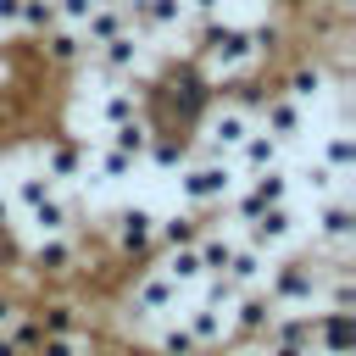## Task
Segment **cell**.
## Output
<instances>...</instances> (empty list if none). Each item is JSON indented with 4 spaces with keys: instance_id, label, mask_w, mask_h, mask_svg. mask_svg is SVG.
<instances>
[{
    "instance_id": "6da1fadb",
    "label": "cell",
    "mask_w": 356,
    "mask_h": 356,
    "mask_svg": "<svg viewBox=\"0 0 356 356\" xmlns=\"http://www.w3.org/2000/svg\"><path fill=\"white\" fill-rule=\"evenodd\" d=\"M261 61L250 28H234V22H217L206 17V39H200V72L211 83H228V78H245L250 67Z\"/></svg>"
},
{
    "instance_id": "7a4b0ae2",
    "label": "cell",
    "mask_w": 356,
    "mask_h": 356,
    "mask_svg": "<svg viewBox=\"0 0 356 356\" xmlns=\"http://www.w3.org/2000/svg\"><path fill=\"white\" fill-rule=\"evenodd\" d=\"M323 273H328V267H317V261H306V256H289V261H278V267L267 261L261 289H267L273 306H317Z\"/></svg>"
},
{
    "instance_id": "3957f363",
    "label": "cell",
    "mask_w": 356,
    "mask_h": 356,
    "mask_svg": "<svg viewBox=\"0 0 356 356\" xmlns=\"http://www.w3.org/2000/svg\"><path fill=\"white\" fill-rule=\"evenodd\" d=\"M350 245H356V206L345 195H323L312 217V250H323L328 261H350Z\"/></svg>"
},
{
    "instance_id": "277c9868",
    "label": "cell",
    "mask_w": 356,
    "mask_h": 356,
    "mask_svg": "<svg viewBox=\"0 0 356 356\" xmlns=\"http://www.w3.org/2000/svg\"><path fill=\"white\" fill-rule=\"evenodd\" d=\"M234 184H239V178H234V161H228V156H200V161L184 167L178 195H184V206H228Z\"/></svg>"
},
{
    "instance_id": "5b68a950",
    "label": "cell",
    "mask_w": 356,
    "mask_h": 356,
    "mask_svg": "<svg viewBox=\"0 0 356 356\" xmlns=\"http://www.w3.org/2000/svg\"><path fill=\"white\" fill-rule=\"evenodd\" d=\"M83 61H89L100 78H139V72L150 67V44H145V33L122 28V33L100 39L95 50H83Z\"/></svg>"
},
{
    "instance_id": "8992f818",
    "label": "cell",
    "mask_w": 356,
    "mask_h": 356,
    "mask_svg": "<svg viewBox=\"0 0 356 356\" xmlns=\"http://www.w3.org/2000/svg\"><path fill=\"white\" fill-rule=\"evenodd\" d=\"M178 300H184V289H178L161 267H145V273L128 284V300H122V306H128L139 323H161V317L178 312Z\"/></svg>"
},
{
    "instance_id": "52a82bcc",
    "label": "cell",
    "mask_w": 356,
    "mask_h": 356,
    "mask_svg": "<svg viewBox=\"0 0 356 356\" xmlns=\"http://www.w3.org/2000/svg\"><path fill=\"white\" fill-rule=\"evenodd\" d=\"M250 128H256L250 106H206V117H200V150L206 156H234V145Z\"/></svg>"
},
{
    "instance_id": "ba28073f",
    "label": "cell",
    "mask_w": 356,
    "mask_h": 356,
    "mask_svg": "<svg viewBox=\"0 0 356 356\" xmlns=\"http://www.w3.org/2000/svg\"><path fill=\"white\" fill-rule=\"evenodd\" d=\"M106 239H111L117 256H145V250L156 245V211H150V206H122V211H111V217H106Z\"/></svg>"
},
{
    "instance_id": "9c48e42d",
    "label": "cell",
    "mask_w": 356,
    "mask_h": 356,
    "mask_svg": "<svg viewBox=\"0 0 356 356\" xmlns=\"http://www.w3.org/2000/svg\"><path fill=\"white\" fill-rule=\"evenodd\" d=\"M273 300H267V289L261 284H250V289H239L234 300H228V339H261L267 334V323H273Z\"/></svg>"
},
{
    "instance_id": "30bf717a",
    "label": "cell",
    "mask_w": 356,
    "mask_h": 356,
    "mask_svg": "<svg viewBox=\"0 0 356 356\" xmlns=\"http://www.w3.org/2000/svg\"><path fill=\"white\" fill-rule=\"evenodd\" d=\"M28 267H33V278H72L78 273V239H72V228L67 234H39L33 250H28Z\"/></svg>"
},
{
    "instance_id": "8fae6325",
    "label": "cell",
    "mask_w": 356,
    "mask_h": 356,
    "mask_svg": "<svg viewBox=\"0 0 356 356\" xmlns=\"http://www.w3.org/2000/svg\"><path fill=\"white\" fill-rule=\"evenodd\" d=\"M295 228H300V222H295L289 200H278V206H261V211L245 222V239H250L256 250H267V256H273V250H284V245L295 239Z\"/></svg>"
},
{
    "instance_id": "7c38bea8",
    "label": "cell",
    "mask_w": 356,
    "mask_h": 356,
    "mask_svg": "<svg viewBox=\"0 0 356 356\" xmlns=\"http://www.w3.org/2000/svg\"><path fill=\"white\" fill-rule=\"evenodd\" d=\"M122 17H128V28L134 33H172V28H184L189 22V11H184V0H122Z\"/></svg>"
},
{
    "instance_id": "4fadbf2b",
    "label": "cell",
    "mask_w": 356,
    "mask_h": 356,
    "mask_svg": "<svg viewBox=\"0 0 356 356\" xmlns=\"http://www.w3.org/2000/svg\"><path fill=\"white\" fill-rule=\"evenodd\" d=\"M312 356H356V317H350V312H323V306H317Z\"/></svg>"
},
{
    "instance_id": "5bb4252c",
    "label": "cell",
    "mask_w": 356,
    "mask_h": 356,
    "mask_svg": "<svg viewBox=\"0 0 356 356\" xmlns=\"http://www.w3.org/2000/svg\"><path fill=\"white\" fill-rule=\"evenodd\" d=\"M261 128H267L278 145H295V139L306 134V106L278 89V95H267V106H261Z\"/></svg>"
},
{
    "instance_id": "9a60e30c",
    "label": "cell",
    "mask_w": 356,
    "mask_h": 356,
    "mask_svg": "<svg viewBox=\"0 0 356 356\" xmlns=\"http://www.w3.org/2000/svg\"><path fill=\"white\" fill-rule=\"evenodd\" d=\"M39 172H44L50 184H78V178L89 172V156H83V145H72V139H50V145L39 150Z\"/></svg>"
},
{
    "instance_id": "2e32d148",
    "label": "cell",
    "mask_w": 356,
    "mask_h": 356,
    "mask_svg": "<svg viewBox=\"0 0 356 356\" xmlns=\"http://www.w3.org/2000/svg\"><path fill=\"white\" fill-rule=\"evenodd\" d=\"M39 56H44V67H83V39H78V28H67V22H56V28H44L39 39Z\"/></svg>"
},
{
    "instance_id": "e0dca14e",
    "label": "cell",
    "mask_w": 356,
    "mask_h": 356,
    "mask_svg": "<svg viewBox=\"0 0 356 356\" xmlns=\"http://www.w3.org/2000/svg\"><path fill=\"white\" fill-rule=\"evenodd\" d=\"M228 161H234L239 172H261V167L284 161V145H278V139H273V134H267V128L256 122V128H250V134H245V139L234 145V156H228Z\"/></svg>"
},
{
    "instance_id": "ac0fdd59",
    "label": "cell",
    "mask_w": 356,
    "mask_h": 356,
    "mask_svg": "<svg viewBox=\"0 0 356 356\" xmlns=\"http://www.w3.org/2000/svg\"><path fill=\"white\" fill-rule=\"evenodd\" d=\"M184 328L195 334V345H200V350H217V345L228 339V312H222V306H211V300H195V306L184 312Z\"/></svg>"
},
{
    "instance_id": "d6986e66",
    "label": "cell",
    "mask_w": 356,
    "mask_h": 356,
    "mask_svg": "<svg viewBox=\"0 0 356 356\" xmlns=\"http://www.w3.org/2000/svg\"><path fill=\"white\" fill-rule=\"evenodd\" d=\"M106 134H111L106 145H117L122 156H134V161H145V150H150V139H156V122H150V111H134V117H122V122H111Z\"/></svg>"
},
{
    "instance_id": "ffe728a7",
    "label": "cell",
    "mask_w": 356,
    "mask_h": 356,
    "mask_svg": "<svg viewBox=\"0 0 356 356\" xmlns=\"http://www.w3.org/2000/svg\"><path fill=\"white\" fill-rule=\"evenodd\" d=\"M323 89H328L323 61H295V67L284 72V95H289V100H300V106H317V100H323Z\"/></svg>"
},
{
    "instance_id": "44dd1931",
    "label": "cell",
    "mask_w": 356,
    "mask_h": 356,
    "mask_svg": "<svg viewBox=\"0 0 356 356\" xmlns=\"http://www.w3.org/2000/svg\"><path fill=\"white\" fill-rule=\"evenodd\" d=\"M128 28V17H122V0H100L83 22H78V39H83V50H95L100 39H111V33H122Z\"/></svg>"
},
{
    "instance_id": "7402d4cb",
    "label": "cell",
    "mask_w": 356,
    "mask_h": 356,
    "mask_svg": "<svg viewBox=\"0 0 356 356\" xmlns=\"http://www.w3.org/2000/svg\"><path fill=\"white\" fill-rule=\"evenodd\" d=\"M28 222H33V234H67V228L78 222V211H72V200L56 189V195H44L39 206H28Z\"/></svg>"
},
{
    "instance_id": "603a6c76",
    "label": "cell",
    "mask_w": 356,
    "mask_h": 356,
    "mask_svg": "<svg viewBox=\"0 0 356 356\" xmlns=\"http://www.w3.org/2000/svg\"><path fill=\"white\" fill-rule=\"evenodd\" d=\"M261 273H267V250H256L250 239H239L234 256H228V267H222V278L239 284V289H250V284H261Z\"/></svg>"
},
{
    "instance_id": "cb8c5ba5",
    "label": "cell",
    "mask_w": 356,
    "mask_h": 356,
    "mask_svg": "<svg viewBox=\"0 0 356 356\" xmlns=\"http://www.w3.org/2000/svg\"><path fill=\"white\" fill-rule=\"evenodd\" d=\"M234 234L228 228H206V234H195V256H200V278L206 273H222L228 267V256H234Z\"/></svg>"
},
{
    "instance_id": "d4e9b609",
    "label": "cell",
    "mask_w": 356,
    "mask_h": 356,
    "mask_svg": "<svg viewBox=\"0 0 356 356\" xmlns=\"http://www.w3.org/2000/svg\"><path fill=\"white\" fill-rule=\"evenodd\" d=\"M161 273H167L178 289H195V284H200V256H195V239H189V245H167Z\"/></svg>"
},
{
    "instance_id": "484cf974",
    "label": "cell",
    "mask_w": 356,
    "mask_h": 356,
    "mask_svg": "<svg viewBox=\"0 0 356 356\" xmlns=\"http://www.w3.org/2000/svg\"><path fill=\"white\" fill-rule=\"evenodd\" d=\"M250 195H256V206H278V200H289V172L273 161V167H261V172H250Z\"/></svg>"
},
{
    "instance_id": "4316f807",
    "label": "cell",
    "mask_w": 356,
    "mask_h": 356,
    "mask_svg": "<svg viewBox=\"0 0 356 356\" xmlns=\"http://www.w3.org/2000/svg\"><path fill=\"white\" fill-rule=\"evenodd\" d=\"M33 356H95V345L83 328H67V334H39Z\"/></svg>"
},
{
    "instance_id": "83f0119b",
    "label": "cell",
    "mask_w": 356,
    "mask_h": 356,
    "mask_svg": "<svg viewBox=\"0 0 356 356\" xmlns=\"http://www.w3.org/2000/svg\"><path fill=\"white\" fill-rule=\"evenodd\" d=\"M44 28H56V0H22L17 6V33L39 39Z\"/></svg>"
},
{
    "instance_id": "f1b7e54d",
    "label": "cell",
    "mask_w": 356,
    "mask_h": 356,
    "mask_svg": "<svg viewBox=\"0 0 356 356\" xmlns=\"http://www.w3.org/2000/svg\"><path fill=\"white\" fill-rule=\"evenodd\" d=\"M323 161H328L334 172H350V167H356V139H350L345 128H334V134L323 139Z\"/></svg>"
},
{
    "instance_id": "f546056e",
    "label": "cell",
    "mask_w": 356,
    "mask_h": 356,
    "mask_svg": "<svg viewBox=\"0 0 356 356\" xmlns=\"http://www.w3.org/2000/svg\"><path fill=\"white\" fill-rule=\"evenodd\" d=\"M156 350H161V356H200V345H195V334L184 328V317L156 334Z\"/></svg>"
},
{
    "instance_id": "4dcf8cb0",
    "label": "cell",
    "mask_w": 356,
    "mask_h": 356,
    "mask_svg": "<svg viewBox=\"0 0 356 356\" xmlns=\"http://www.w3.org/2000/svg\"><path fill=\"white\" fill-rule=\"evenodd\" d=\"M39 328H44V334L78 328V306H72V300H44V306H39Z\"/></svg>"
},
{
    "instance_id": "1f68e13d",
    "label": "cell",
    "mask_w": 356,
    "mask_h": 356,
    "mask_svg": "<svg viewBox=\"0 0 356 356\" xmlns=\"http://www.w3.org/2000/svg\"><path fill=\"white\" fill-rule=\"evenodd\" d=\"M56 189H61V184H50V178H44V172H22V178H17V189H11V195H17V206H22V211H28V206H39V200H44V195H56Z\"/></svg>"
},
{
    "instance_id": "d6a6232c",
    "label": "cell",
    "mask_w": 356,
    "mask_h": 356,
    "mask_svg": "<svg viewBox=\"0 0 356 356\" xmlns=\"http://www.w3.org/2000/svg\"><path fill=\"white\" fill-rule=\"evenodd\" d=\"M134 167H139L134 156H122L117 145H106V150H100V161H95V178H106V184H117V178H128Z\"/></svg>"
},
{
    "instance_id": "836d02e7",
    "label": "cell",
    "mask_w": 356,
    "mask_h": 356,
    "mask_svg": "<svg viewBox=\"0 0 356 356\" xmlns=\"http://www.w3.org/2000/svg\"><path fill=\"white\" fill-rule=\"evenodd\" d=\"M195 239V217H156V245H189Z\"/></svg>"
},
{
    "instance_id": "e575fe53",
    "label": "cell",
    "mask_w": 356,
    "mask_h": 356,
    "mask_svg": "<svg viewBox=\"0 0 356 356\" xmlns=\"http://www.w3.org/2000/svg\"><path fill=\"white\" fill-rule=\"evenodd\" d=\"M300 178H306V184H312V195L323 200V195H334V189H339V178H345V172H334V167H328V161L317 156V161H312V167H306Z\"/></svg>"
},
{
    "instance_id": "d590c367",
    "label": "cell",
    "mask_w": 356,
    "mask_h": 356,
    "mask_svg": "<svg viewBox=\"0 0 356 356\" xmlns=\"http://www.w3.org/2000/svg\"><path fill=\"white\" fill-rule=\"evenodd\" d=\"M100 0H56V22H67V28H78L89 11H95Z\"/></svg>"
},
{
    "instance_id": "8d00e7d4",
    "label": "cell",
    "mask_w": 356,
    "mask_h": 356,
    "mask_svg": "<svg viewBox=\"0 0 356 356\" xmlns=\"http://www.w3.org/2000/svg\"><path fill=\"white\" fill-rule=\"evenodd\" d=\"M261 356H312L306 339H261Z\"/></svg>"
},
{
    "instance_id": "74e56055",
    "label": "cell",
    "mask_w": 356,
    "mask_h": 356,
    "mask_svg": "<svg viewBox=\"0 0 356 356\" xmlns=\"http://www.w3.org/2000/svg\"><path fill=\"white\" fill-rule=\"evenodd\" d=\"M184 11L206 22V17H217V11H222V0H184Z\"/></svg>"
},
{
    "instance_id": "f35d334b",
    "label": "cell",
    "mask_w": 356,
    "mask_h": 356,
    "mask_svg": "<svg viewBox=\"0 0 356 356\" xmlns=\"http://www.w3.org/2000/svg\"><path fill=\"white\" fill-rule=\"evenodd\" d=\"M17 6L22 0H0V33H17Z\"/></svg>"
},
{
    "instance_id": "ab89813d",
    "label": "cell",
    "mask_w": 356,
    "mask_h": 356,
    "mask_svg": "<svg viewBox=\"0 0 356 356\" xmlns=\"http://www.w3.org/2000/svg\"><path fill=\"white\" fill-rule=\"evenodd\" d=\"M11 317H17V300H11V295H0V328H6Z\"/></svg>"
},
{
    "instance_id": "60d3db41",
    "label": "cell",
    "mask_w": 356,
    "mask_h": 356,
    "mask_svg": "<svg viewBox=\"0 0 356 356\" xmlns=\"http://www.w3.org/2000/svg\"><path fill=\"white\" fill-rule=\"evenodd\" d=\"M0 356H22V350H17V339H11L6 328H0Z\"/></svg>"
}]
</instances>
